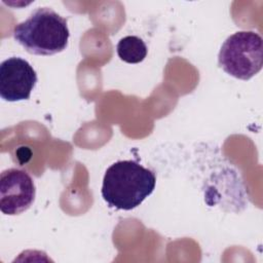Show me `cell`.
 <instances>
[{
    "mask_svg": "<svg viewBox=\"0 0 263 263\" xmlns=\"http://www.w3.org/2000/svg\"><path fill=\"white\" fill-rule=\"evenodd\" d=\"M155 174L137 161L120 160L111 164L103 179L102 196L109 206L130 211L155 189Z\"/></svg>",
    "mask_w": 263,
    "mask_h": 263,
    "instance_id": "1",
    "label": "cell"
},
{
    "mask_svg": "<svg viewBox=\"0 0 263 263\" xmlns=\"http://www.w3.org/2000/svg\"><path fill=\"white\" fill-rule=\"evenodd\" d=\"M13 38L29 53L52 55L66 49L70 37L67 20L49 7H39L13 29Z\"/></svg>",
    "mask_w": 263,
    "mask_h": 263,
    "instance_id": "2",
    "label": "cell"
},
{
    "mask_svg": "<svg viewBox=\"0 0 263 263\" xmlns=\"http://www.w3.org/2000/svg\"><path fill=\"white\" fill-rule=\"evenodd\" d=\"M219 66L229 75L249 80L263 66V40L254 31H238L224 41L218 54Z\"/></svg>",
    "mask_w": 263,
    "mask_h": 263,
    "instance_id": "3",
    "label": "cell"
},
{
    "mask_svg": "<svg viewBox=\"0 0 263 263\" xmlns=\"http://www.w3.org/2000/svg\"><path fill=\"white\" fill-rule=\"evenodd\" d=\"M35 184L23 170L8 168L0 175V210L14 216L27 211L35 200Z\"/></svg>",
    "mask_w": 263,
    "mask_h": 263,
    "instance_id": "4",
    "label": "cell"
},
{
    "mask_svg": "<svg viewBox=\"0 0 263 263\" xmlns=\"http://www.w3.org/2000/svg\"><path fill=\"white\" fill-rule=\"evenodd\" d=\"M37 82V74L23 58L11 57L0 65V97L7 102L28 100Z\"/></svg>",
    "mask_w": 263,
    "mask_h": 263,
    "instance_id": "5",
    "label": "cell"
},
{
    "mask_svg": "<svg viewBox=\"0 0 263 263\" xmlns=\"http://www.w3.org/2000/svg\"><path fill=\"white\" fill-rule=\"evenodd\" d=\"M119 59L128 64H138L144 61L148 48L142 38L134 35L121 38L116 46Z\"/></svg>",
    "mask_w": 263,
    "mask_h": 263,
    "instance_id": "6",
    "label": "cell"
}]
</instances>
